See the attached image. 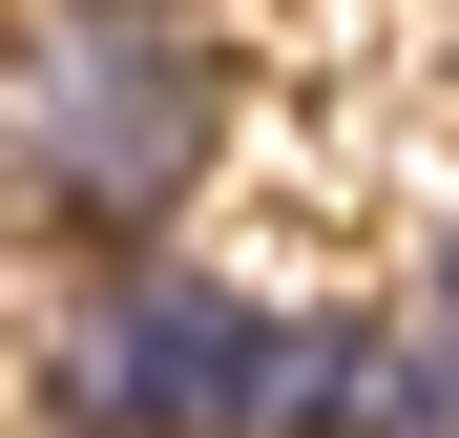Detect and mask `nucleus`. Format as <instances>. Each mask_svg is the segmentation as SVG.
<instances>
[{
  "label": "nucleus",
  "mask_w": 459,
  "mask_h": 438,
  "mask_svg": "<svg viewBox=\"0 0 459 438\" xmlns=\"http://www.w3.org/2000/svg\"><path fill=\"white\" fill-rule=\"evenodd\" d=\"M209 167H230L209 0H0V230L168 251Z\"/></svg>",
  "instance_id": "f257e3e1"
},
{
  "label": "nucleus",
  "mask_w": 459,
  "mask_h": 438,
  "mask_svg": "<svg viewBox=\"0 0 459 438\" xmlns=\"http://www.w3.org/2000/svg\"><path fill=\"white\" fill-rule=\"evenodd\" d=\"M42 438H355V313L209 251H84L42 313Z\"/></svg>",
  "instance_id": "f03ea898"
},
{
  "label": "nucleus",
  "mask_w": 459,
  "mask_h": 438,
  "mask_svg": "<svg viewBox=\"0 0 459 438\" xmlns=\"http://www.w3.org/2000/svg\"><path fill=\"white\" fill-rule=\"evenodd\" d=\"M438 313H459V209H438Z\"/></svg>",
  "instance_id": "7ed1b4c3"
}]
</instances>
